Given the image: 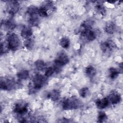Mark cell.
Returning <instances> with one entry per match:
<instances>
[{
  "label": "cell",
  "mask_w": 123,
  "mask_h": 123,
  "mask_svg": "<svg viewBox=\"0 0 123 123\" xmlns=\"http://www.w3.org/2000/svg\"><path fill=\"white\" fill-rule=\"evenodd\" d=\"M47 77L45 75L40 74H36L32 79L31 82L29 84V91L32 94L35 93L40 90L46 84Z\"/></svg>",
  "instance_id": "1"
},
{
  "label": "cell",
  "mask_w": 123,
  "mask_h": 123,
  "mask_svg": "<svg viewBox=\"0 0 123 123\" xmlns=\"http://www.w3.org/2000/svg\"><path fill=\"white\" fill-rule=\"evenodd\" d=\"M69 62V59L67 54L63 51H60L57 54L54 61L53 68L55 72L58 73L60 72L62 67L66 65Z\"/></svg>",
  "instance_id": "2"
},
{
  "label": "cell",
  "mask_w": 123,
  "mask_h": 123,
  "mask_svg": "<svg viewBox=\"0 0 123 123\" xmlns=\"http://www.w3.org/2000/svg\"><path fill=\"white\" fill-rule=\"evenodd\" d=\"M82 106V101L74 97L65 98L62 102V108L64 110L78 109Z\"/></svg>",
  "instance_id": "3"
},
{
  "label": "cell",
  "mask_w": 123,
  "mask_h": 123,
  "mask_svg": "<svg viewBox=\"0 0 123 123\" xmlns=\"http://www.w3.org/2000/svg\"><path fill=\"white\" fill-rule=\"evenodd\" d=\"M6 41L10 49L11 50H17L21 45V41L19 36L14 33H10L7 35Z\"/></svg>",
  "instance_id": "4"
},
{
  "label": "cell",
  "mask_w": 123,
  "mask_h": 123,
  "mask_svg": "<svg viewBox=\"0 0 123 123\" xmlns=\"http://www.w3.org/2000/svg\"><path fill=\"white\" fill-rule=\"evenodd\" d=\"M21 84L16 82L14 79L7 78L1 77L0 81V87L3 90H11L16 88H19Z\"/></svg>",
  "instance_id": "5"
},
{
  "label": "cell",
  "mask_w": 123,
  "mask_h": 123,
  "mask_svg": "<svg viewBox=\"0 0 123 123\" xmlns=\"http://www.w3.org/2000/svg\"><path fill=\"white\" fill-rule=\"evenodd\" d=\"M28 111V104L24 101L18 102L15 104L13 107V111L20 115L26 114Z\"/></svg>",
  "instance_id": "6"
},
{
  "label": "cell",
  "mask_w": 123,
  "mask_h": 123,
  "mask_svg": "<svg viewBox=\"0 0 123 123\" xmlns=\"http://www.w3.org/2000/svg\"><path fill=\"white\" fill-rule=\"evenodd\" d=\"M20 5L18 1L15 0H9L6 3L7 11L11 16H13L19 10Z\"/></svg>",
  "instance_id": "7"
},
{
  "label": "cell",
  "mask_w": 123,
  "mask_h": 123,
  "mask_svg": "<svg viewBox=\"0 0 123 123\" xmlns=\"http://www.w3.org/2000/svg\"><path fill=\"white\" fill-rule=\"evenodd\" d=\"M108 99L109 102L112 104H117L120 103L122 100V97L119 92L116 90H113L110 93Z\"/></svg>",
  "instance_id": "8"
},
{
  "label": "cell",
  "mask_w": 123,
  "mask_h": 123,
  "mask_svg": "<svg viewBox=\"0 0 123 123\" xmlns=\"http://www.w3.org/2000/svg\"><path fill=\"white\" fill-rule=\"evenodd\" d=\"M33 31L31 27L28 26H24L21 31V36L24 39L32 37Z\"/></svg>",
  "instance_id": "9"
},
{
  "label": "cell",
  "mask_w": 123,
  "mask_h": 123,
  "mask_svg": "<svg viewBox=\"0 0 123 123\" xmlns=\"http://www.w3.org/2000/svg\"><path fill=\"white\" fill-rule=\"evenodd\" d=\"M41 7L44 8L47 11L49 15L52 13L54 11L55 9V7L54 6V4L51 1H44L41 6Z\"/></svg>",
  "instance_id": "10"
},
{
  "label": "cell",
  "mask_w": 123,
  "mask_h": 123,
  "mask_svg": "<svg viewBox=\"0 0 123 123\" xmlns=\"http://www.w3.org/2000/svg\"><path fill=\"white\" fill-rule=\"evenodd\" d=\"M1 25H3V27L6 30L11 31L13 30L16 26L15 23L12 20V18L1 22Z\"/></svg>",
  "instance_id": "11"
},
{
  "label": "cell",
  "mask_w": 123,
  "mask_h": 123,
  "mask_svg": "<svg viewBox=\"0 0 123 123\" xmlns=\"http://www.w3.org/2000/svg\"><path fill=\"white\" fill-rule=\"evenodd\" d=\"M109 102L108 98L105 97L101 99H97L95 101V104L98 109H103L108 106Z\"/></svg>",
  "instance_id": "12"
},
{
  "label": "cell",
  "mask_w": 123,
  "mask_h": 123,
  "mask_svg": "<svg viewBox=\"0 0 123 123\" xmlns=\"http://www.w3.org/2000/svg\"><path fill=\"white\" fill-rule=\"evenodd\" d=\"M48 98L52 101H56L58 100L61 97L60 92L56 89H54L50 91L48 94Z\"/></svg>",
  "instance_id": "13"
},
{
  "label": "cell",
  "mask_w": 123,
  "mask_h": 123,
  "mask_svg": "<svg viewBox=\"0 0 123 123\" xmlns=\"http://www.w3.org/2000/svg\"><path fill=\"white\" fill-rule=\"evenodd\" d=\"M28 23L31 26H38L39 23V19L38 18V14H35V15L29 16Z\"/></svg>",
  "instance_id": "14"
},
{
  "label": "cell",
  "mask_w": 123,
  "mask_h": 123,
  "mask_svg": "<svg viewBox=\"0 0 123 123\" xmlns=\"http://www.w3.org/2000/svg\"><path fill=\"white\" fill-rule=\"evenodd\" d=\"M85 74L86 76L89 78H92L95 76L97 74L96 69L92 66H88L85 69Z\"/></svg>",
  "instance_id": "15"
},
{
  "label": "cell",
  "mask_w": 123,
  "mask_h": 123,
  "mask_svg": "<svg viewBox=\"0 0 123 123\" xmlns=\"http://www.w3.org/2000/svg\"><path fill=\"white\" fill-rule=\"evenodd\" d=\"M116 26L114 23L112 22H109L107 23L105 27V31L109 34H112L115 31Z\"/></svg>",
  "instance_id": "16"
},
{
  "label": "cell",
  "mask_w": 123,
  "mask_h": 123,
  "mask_svg": "<svg viewBox=\"0 0 123 123\" xmlns=\"http://www.w3.org/2000/svg\"><path fill=\"white\" fill-rule=\"evenodd\" d=\"M34 45L35 41L32 37L24 39V45L26 49L28 50L32 49L34 48Z\"/></svg>",
  "instance_id": "17"
},
{
  "label": "cell",
  "mask_w": 123,
  "mask_h": 123,
  "mask_svg": "<svg viewBox=\"0 0 123 123\" xmlns=\"http://www.w3.org/2000/svg\"><path fill=\"white\" fill-rule=\"evenodd\" d=\"M17 76L20 80H26L29 76V73L28 70L23 69L17 73Z\"/></svg>",
  "instance_id": "18"
},
{
  "label": "cell",
  "mask_w": 123,
  "mask_h": 123,
  "mask_svg": "<svg viewBox=\"0 0 123 123\" xmlns=\"http://www.w3.org/2000/svg\"><path fill=\"white\" fill-rule=\"evenodd\" d=\"M95 11L98 14L102 15H105L106 13V9L105 6L101 3H98L95 6Z\"/></svg>",
  "instance_id": "19"
},
{
  "label": "cell",
  "mask_w": 123,
  "mask_h": 123,
  "mask_svg": "<svg viewBox=\"0 0 123 123\" xmlns=\"http://www.w3.org/2000/svg\"><path fill=\"white\" fill-rule=\"evenodd\" d=\"M36 68L40 71H42L46 69V65L45 62L42 60H37L34 63Z\"/></svg>",
  "instance_id": "20"
},
{
  "label": "cell",
  "mask_w": 123,
  "mask_h": 123,
  "mask_svg": "<svg viewBox=\"0 0 123 123\" xmlns=\"http://www.w3.org/2000/svg\"><path fill=\"white\" fill-rule=\"evenodd\" d=\"M38 8L37 7L34 5H30L27 9L26 12L29 16H31L35 14H38Z\"/></svg>",
  "instance_id": "21"
},
{
  "label": "cell",
  "mask_w": 123,
  "mask_h": 123,
  "mask_svg": "<svg viewBox=\"0 0 123 123\" xmlns=\"http://www.w3.org/2000/svg\"><path fill=\"white\" fill-rule=\"evenodd\" d=\"M70 41L69 39L66 37H62L60 41V46L63 49H67L69 47Z\"/></svg>",
  "instance_id": "22"
},
{
  "label": "cell",
  "mask_w": 123,
  "mask_h": 123,
  "mask_svg": "<svg viewBox=\"0 0 123 123\" xmlns=\"http://www.w3.org/2000/svg\"><path fill=\"white\" fill-rule=\"evenodd\" d=\"M109 76L111 79H115L117 78L119 74V71L116 68L111 67L109 69Z\"/></svg>",
  "instance_id": "23"
},
{
  "label": "cell",
  "mask_w": 123,
  "mask_h": 123,
  "mask_svg": "<svg viewBox=\"0 0 123 123\" xmlns=\"http://www.w3.org/2000/svg\"><path fill=\"white\" fill-rule=\"evenodd\" d=\"M79 95L82 98H86L90 95V91L88 87H84L80 89L79 91Z\"/></svg>",
  "instance_id": "24"
},
{
  "label": "cell",
  "mask_w": 123,
  "mask_h": 123,
  "mask_svg": "<svg viewBox=\"0 0 123 123\" xmlns=\"http://www.w3.org/2000/svg\"><path fill=\"white\" fill-rule=\"evenodd\" d=\"M0 54H3L6 53L8 52L10 49V48L8 46L7 41H5L4 42H1L0 43Z\"/></svg>",
  "instance_id": "25"
},
{
  "label": "cell",
  "mask_w": 123,
  "mask_h": 123,
  "mask_svg": "<svg viewBox=\"0 0 123 123\" xmlns=\"http://www.w3.org/2000/svg\"><path fill=\"white\" fill-rule=\"evenodd\" d=\"M108 119V116L107 114L103 111H100L98 112V123H103L105 122Z\"/></svg>",
  "instance_id": "26"
},
{
  "label": "cell",
  "mask_w": 123,
  "mask_h": 123,
  "mask_svg": "<svg viewBox=\"0 0 123 123\" xmlns=\"http://www.w3.org/2000/svg\"><path fill=\"white\" fill-rule=\"evenodd\" d=\"M55 72L52 66H49L47 68H46L45 69V76L46 77H50L51 76H52V75L54 74V73Z\"/></svg>",
  "instance_id": "27"
},
{
  "label": "cell",
  "mask_w": 123,
  "mask_h": 123,
  "mask_svg": "<svg viewBox=\"0 0 123 123\" xmlns=\"http://www.w3.org/2000/svg\"><path fill=\"white\" fill-rule=\"evenodd\" d=\"M100 47L101 49L102 50V51L104 53L107 52L108 50H111L108 47V46L106 41L101 43L100 45Z\"/></svg>",
  "instance_id": "28"
},
{
  "label": "cell",
  "mask_w": 123,
  "mask_h": 123,
  "mask_svg": "<svg viewBox=\"0 0 123 123\" xmlns=\"http://www.w3.org/2000/svg\"><path fill=\"white\" fill-rule=\"evenodd\" d=\"M108 47H109V48L111 50V49L115 48L117 47V45L116 44V43L112 40H108L107 41H106Z\"/></svg>",
  "instance_id": "29"
},
{
  "label": "cell",
  "mask_w": 123,
  "mask_h": 123,
  "mask_svg": "<svg viewBox=\"0 0 123 123\" xmlns=\"http://www.w3.org/2000/svg\"><path fill=\"white\" fill-rule=\"evenodd\" d=\"M107 2L110 3V4H113L114 3L116 2V1H114H114H107Z\"/></svg>",
  "instance_id": "30"
}]
</instances>
